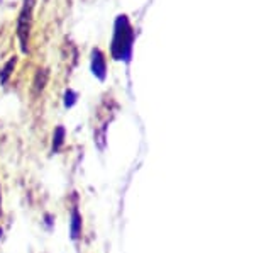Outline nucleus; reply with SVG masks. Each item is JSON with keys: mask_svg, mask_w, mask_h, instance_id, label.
Wrapping results in <instances>:
<instances>
[{"mask_svg": "<svg viewBox=\"0 0 254 253\" xmlns=\"http://www.w3.org/2000/svg\"><path fill=\"white\" fill-rule=\"evenodd\" d=\"M32 7H34V0H24V7L19 15L17 34H19V41H20V44H22L24 51H27V38H29L31 20H32Z\"/></svg>", "mask_w": 254, "mask_h": 253, "instance_id": "nucleus-1", "label": "nucleus"}, {"mask_svg": "<svg viewBox=\"0 0 254 253\" xmlns=\"http://www.w3.org/2000/svg\"><path fill=\"white\" fill-rule=\"evenodd\" d=\"M81 235V216L78 211H73L71 216V238L73 240H78Z\"/></svg>", "mask_w": 254, "mask_h": 253, "instance_id": "nucleus-2", "label": "nucleus"}, {"mask_svg": "<svg viewBox=\"0 0 254 253\" xmlns=\"http://www.w3.org/2000/svg\"><path fill=\"white\" fill-rule=\"evenodd\" d=\"M48 82V72L46 70H39L34 77V90L36 93H39L44 88V84Z\"/></svg>", "mask_w": 254, "mask_h": 253, "instance_id": "nucleus-3", "label": "nucleus"}, {"mask_svg": "<svg viewBox=\"0 0 254 253\" xmlns=\"http://www.w3.org/2000/svg\"><path fill=\"white\" fill-rule=\"evenodd\" d=\"M63 141H64V129L60 126V128H56L55 138H53V150L58 152V150L61 148V145H63Z\"/></svg>", "mask_w": 254, "mask_h": 253, "instance_id": "nucleus-4", "label": "nucleus"}, {"mask_svg": "<svg viewBox=\"0 0 254 253\" xmlns=\"http://www.w3.org/2000/svg\"><path fill=\"white\" fill-rule=\"evenodd\" d=\"M15 67V58H12L9 61V67H5L3 68V72H2V82H5L7 79H9V75H10V72H12V68Z\"/></svg>", "mask_w": 254, "mask_h": 253, "instance_id": "nucleus-5", "label": "nucleus"}, {"mask_svg": "<svg viewBox=\"0 0 254 253\" xmlns=\"http://www.w3.org/2000/svg\"><path fill=\"white\" fill-rule=\"evenodd\" d=\"M76 97L73 95V92H66V97H64V102H66V107H69V105H73V102H75Z\"/></svg>", "mask_w": 254, "mask_h": 253, "instance_id": "nucleus-6", "label": "nucleus"}, {"mask_svg": "<svg viewBox=\"0 0 254 253\" xmlns=\"http://www.w3.org/2000/svg\"><path fill=\"white\" fill-rule=\"evenodd\" d=\"M0 236H2V228H0Z\"/></svg>", "mask_w": 254, "mask_h": 253, "instance_id": "nucleus-7", "label": "nucleus"}]
</instances>
